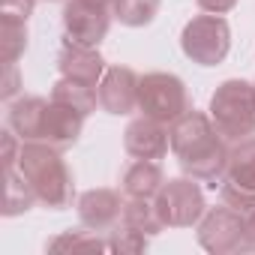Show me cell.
Returning a JSON list of instances; mask_svg holds the SVG:
<instances>
[{
  "label": "cell",
  "mask_w": 255,
  "mask_h": 255,
  "mask_svg": "<svg viewBox=\"0 0 255 255\" xmlns=\"http://www.w3.org/2000/svg\"><path fill=\"white\" fill-rule=\"evenodd\" d=\"M207 114L225 141H243L255 135V84L243 78L222 81L210 96Z\"/></svg>",
  "instance_id": "3"
},
{
  "label": "cell",
  "mask_w": 255,
  "mask_h": 255,
  "mask_svg": "<svg viewBox=\"0 0 255 255\" xmlns=\"http://www.w3.org/2000/svg\"><path fill=\"white\" fill-rule=\"evenodd\" d=\"M201 12H213V15H225L237 6V0H195Z\"/></svg>",
  "instance_id": "26"
},
{
  "label": "cell",
  "mask_w": 255,
  "mask_h": 255,
  "mask_svg": "<svg viewBox=\"0 0 255 255\" xmlns=\"http://www.w3.org/2000/svg\"><path fill=\"white\" fill-rule=\"evenodd\" d=\"M27 51V21L0 15V54H3V66L18 63V57Z\"/></svg>",
  "instance_id": "21"
},
{
  "label": "cell",
  "mask_w": 255,
  "mask_h": 255,
  "mask_svg": "<svg viewBox=\"0 0 255 255\" xmlns=\"http://www.w3.org/2000/svg\"><path fill=\"white\" fill-rule=\"evenodd\" d=\"M57 69L63 78H72V81H84V84H93L99 87L102 75H105V57L99 54V48H90V45H78L72 39H63L60 51H57Z\"/></svg>",
  "instance_id": "13"
},
{
  "label": "cell",
  "mask_w": 255,
  "mask_h": 255,
  "mask_svg": "<svg viewBox=\"0 0 255 255\" xmlns=\"http://www.w3.org/2000/svg\"><path fill=\"white\" fill-rule=\"evenodd\" d=\"M240 213H243V228H246V252H255V204Z\"/></svg>",
  "instance_id": "27"
},
{
  "label": "cell",
  "mask_w": 255,
  "mask_h": 255,
  "mask_svg": "<svg viewBox=\"0 0 255 255\" xmlns=\"http://www.w3.org/2000/svg\"><path fill=\"white\" fill-rule=\"evenodd\" d=\"M48 252H108V237H99V231L69 228L45 243Z\"/></svg>",
  "instance_id": "19"
},
{
  "label": "cell",
  "mask_w": 255,
  "mask_h": 255,
  "mask_svg": "<svg viewBox=\"0 0 255 255\" xmlns=\"http://www.w3.org/2000/svg\"><path fill=\"white\" fill-rule=\"evenodd\" d=\"M48 3H54V0H48Z\"/></svg>",
  "instance_id": "28"
},
{
  "label": "cell",
  "mask_w": 255,
  "mask_h": 255,
  "mask_svg": "<svg viewBox=\"0 0 255 255\" xmlns=\"http://www.w3.org/2000/svg\"><path fill=\"white\" fill-rule=\"evenodd\" d=\"M114 18V6L99 3V0H66L63 3V30L66 39L78 45L99 48V42L108 36Z\"/></svg>",
  "instance_id": "9"
},
{
  "label": "cell",
  "mask_w": 255,
  "mask_h": 255,
  "mask_svg": "<svg viewBox=\"0 0 255 255\" xmlns=\"http://www.w3.org/2000/svg\"><path fill=\"white\" fill-rule=\"evenodd\" d=\"M219 195L234 210H246L255 204V135L234 141V147L228 150V165L219 183Z\"/></svg>",
  "instance_id": "8"
},
{
  "label": "cell",
  "mask_w": 255,
  "mask_h": 255,
  "mask_svg": "<svg viewBox=\"0 0 255 255\" xmlns=\"http://www.w3.org/2000/svg\"><path fill=\"white\" fill-rule=\"evenodd\" d=\"M3 90H0V96H3V102H12L18 87H21V78H18V63H9L6 72H3V84H0Z\"/></svg>",
  "instance_id": "25"
},
{
  "label": "cell",
  "mask_w": 255,
  "mask_h": 255,
  "mask_svg": "<svg viewBox=\"0 0 255 255\" xmlns=\"http://www.w3.org/2000/svg\"><path fill=\"white\" fill-rule=\"evenodd\" d=\"M180 48L198 66H219L231 51V27L222 15H195L183 24Z\"/></svg>",
  "instance_id": "4"
},
{
  "label": "cell",
  "mask_w": 255,
  "mask_h": 255,
  "mask_svg": "<svg viewBox=\"0 0 255 255\" xmlns=\"http://www.w3.org/2000/svg\"><path fill=\"white\" fill-rule=\"evenodd\" d=\"M168 129H171V153L177 156V165L183 168V174L216 189L225 177L231 147L225 144V138L216 129V123L210 120V114L189 108Z\"/></svg>",
  "instance_id": "1"
},
{
  "label": "cell",
  "mask_w": 255,
  "mask_h": 255,
  "mask_svg": "<svg viewBox=\"0 0 255 255\" xmlns=\"http://www.w3.org/2000/svg\"><path fill=\"white\" fill-rule=\"evenodd\" d=\"M171 147V129L165 123L153 120V117H135L129 120L123 132V150L129 153L132 159H165Z\"/></svg>",
  "instance_id": "11"
},
{
  "label": "cell",
  "mask_w": 255,
  "mask_h": 255,
  "mask_svg": "<svg viewBox=\"0 0 255 255\" xmlns=\"http://www.w3.org/2000/svg\"><path fill=\"white\" fill-rule=\"evenodd\" d=\"M36 9V0H0V15H12V18H30Z\"/></svg>",
  "instance_id": "24"
},
{
  "label": "cell",
  "mask_w": 255,
  "mask_h": 255,
  "mask_svg": "<svg viewBox=\"0 0 255 255\" xmlns=\"http://www.w3.org/2000/svg\"><path fill=\"white\" fill-rule=\"evenodd\" d=\"M6 171V195H3V216L6 219H12V216H21V213H27L39 198H36V192H33V186L27 183V177L18 171V165L15 168H3Z\"/></svg>",
  "instance_id": "18"
},
{
  "label": "cell",
  "mask_w": 255,
  "mask_h": 255,
  "mask_svg": "<svg viewBox=\"0 0 255 255\" xmlns=\"http://www.w3.org/2000/svg\"><path fill=\"white\" fill-rule=\"evenodd\" d=\"M192 105H189V93H186L183 78H177L174 72H147V75H141L138 111L144 117H153V120L171 126Z\"/></svg>",
  "instance_id": "5"
},
{
  "label": "cell",
  "mask_w": 255,
  "mask_h": 255,
  "mask_svg": "<svg viewBox=\"0 0 255 255\" xmlns=\"http://www.w3.org/2000/svg\"><path fill=\"white\" fill-rule=\"evenodd\" d=\"M198 243L201 249L213 255H234L246 252V228H243V213L234 210L231 204L207 207L201 222H198Z\"/></svg>",
  "instance_id": "7"
},
{
  "label": "cell",
  "mask_w": 255,
  "mask_h": 255,
  "mask_svg": "<svg viewBox=\"0 0 255 255\" xmlns=\"http://www.w3.org/2000/svg\"><path fill=\"white\" fill-rule=\"evenodd\" d=\"M123 204H126V201L120 198L117 189H105V186H99V189H87V192H81L78 201H75V210H78V219H81L84 228L99 231V234H108V231L120 222V216H123Z\"/></svg>",
  "instance_id": "12"
},
{
  "label": "cell",
  "mask_w": 255,
  "mask_h": 255,
  "mask_svg": "<svg viewBox=\"0 0 255 255\" xmlns=\"http://www.w3.org/2000/svg\"><path fill=\"white\" fill-rule=\"evenodd\" d=\"M45 108H48V99L42 96H18L6 102V126L21 141H39Z\"/></svg>",
  "instance_id": "15"
},
{
  "label": "cell",
  "mask_w": 255,
  "mask_h": 255,
  "mask_svg": "<svg viewBox=\"0 0 255 255\" xmlns=\"http://www.w3.org/2000/svg\"><path fill=\"white\" fill-rule=\"evenodd\" d=\"M81 129H84V117L54 99H48V108H45V117H42V129H39V141L57 147V150H69L78 138H81Z\"/></svg>",
  "instance_id": "14"
},
{
  "label": "cell",
  "mask_w": 255,
  "mask_h": 255,
  "mask_svg": "<svg viewBox=\"0 0 255 255\" xmlns=\"http://www.w3.org/2000/svg\"><path fill=\"white\" fill-rule=\"evenodd\" d=\"M147 243H150V237H147V234H141V231L129 228L126 222H117V225L108 231V252L138 255V252H144V249H147Z\"/></svg>",
  "instance_id": "23"
},
{
  "label": "cell",
  "mask_w": 255,
  "mask_h": 255,
  "mask_svg": "<svg viewBox=\"0 0 255 255\" xmlns=\"http://www.w3.org/2000/svg\"><path fill=\"white\" fill-rule=\"evenodd\" d=\"M165 183V171L156 159H135L129 168L123 171L120 186L126 198H156V192Z\"/></svg>",
  "instance_id": "16"
},
{
  "label": "cell",
  "mask_w": 255,
  "mask_h": 255,
  "mask_svg": "<svg viewBox=\"0 0 255 255\" xmlns=\"http://www.w3.org/2000/svg\"><path fill=\"white\" fill-rule=\"evenodd\" d=\"M159 12V0H114V18L123 27H147Z\"/></svg>",
  "instance_id": "22"
},
{
  "label": "cell",
  "mask_w": 255,
  "mask_h": 255,
  "mask_svg": "<svg viewBox=\"0 0 255 255\" xmlns=\"http://www.w3.org/2000/svg\"><path fill=\"white\" fill-rule=\"evenodd\" d=\"M138 84L141 75L129 66H108L102 81H99V105L102 111L114 114V117H126L138 111Z\"/></svg>",
  "instance_id": "10"
},
{
  "label": "cell",
  "mask_w": 255,
  "mask_h": 255,
  "mask_svg": "<svg viewBox=\"0 0 255 255\" xmlns=\"http://www.w3.org/2000/svg\"><path fill=\"white\" fill-rule=\"evenodd\" d=\"M153 207L165 228H192L201 222L207 201H204V189L198 186V180L186 174V177L165 180L153 198Z\"/></svg>",
  "instance_id": "6"
},
{
  "label": "cell",
  "mask_w": 255,
  "mask_h": 255,
  "mask_svg": "<svg viewBox=\"0 0 255 255\" xmlns=\"http://www.w3.org/2000/svg\"><path fill=\"white\" fill-rule=\"evenodd\" d=\"M120 222H126L129 228H135V231H141V234H147V237H156V234L165 228L150 198H126Z\"/></svg>",
  "instance_id": "20"
},
{
  "label": "cell",
  "mask_w": 255,
  "mask_h": 255,
  "mask_svg": "<svg viewBox=\"0 0 255 255\" xmlns=\"http://www.w3.org/2000/svg\"><path fill=\"white\" fill-rule=\"evenodd\" d=\"M51 99L60 102V105H66V108H72V111H78L81 117H87V114H93L96 105H99V90H96L93 84L72 81V78H63V75H60V78L54 81V87H51Z\"/></svg>",
  "instance_id": "17"
},
{
  "label": "cell",
  "mask_w": 255,
  "mask_h": 255,
  "mask_svg": "<svg viewBox=\"0 0 255 255\" xmlns=\"http://www.w3.org/2000/svg\"><path fill=\"white\" fill-rule=\"evenodd\" d=\"M60 153L63 150L45 141H21V156H18V171L27 177L36 198L51 210H66L75 201L72 171Z\"/></svg>",
  "instance_id": "2"
}]
</instances>
